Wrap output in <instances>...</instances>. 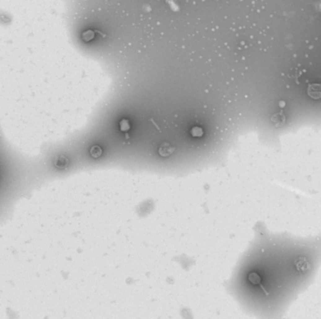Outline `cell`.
<instances>
[{
  "mask_svg": "<svg viewBox=\"0 0 321 319\" xmlns=\"http://www.w3.org/2000/svg\"><path fill=\"white\" fill-rule=\"evenodd\" d=\"M245 264L250 287L268 300L285 303L320 269L321 235L296 237L263 230Z\"/></svg>",
  "mask_w": 321,
  "mask_h": 319,
  "instance_id": "1",
  "label": "cell"
},
{
  "mask_svg": "<svg viewBox=\"0 0 321 319\" xmlns=\"http://www.w3.org/2000/svg\"><path fill=\"white\" fill-rule=\"evenodd\" d=\"M307 93L309 95V97L312 99L317 100L321 98V85L319 84H313L308 86Z\"/></svg>",
  "mask_w": 321,
  "mask_h": 319,
  "instance_id": "2",
  "label": "cell"
},
{
  "mask_svg": "<svg viewBox=\"0 0 321 319\" xmlns=\"http://www.w3.org/2000/svg\"><path fill=\"white\" fill-rule=\"evenodd\" d=\"M270 121L273 125V127L275 128H281L284 125L285 123V116L284 114L281 111V112H278V113H275L271 118H270Z\"/></svg>",
  "mask_w": 321,
  "mask_h": 319,
  "instance_id": "3",
  "label": "cell"
},
{
  "mask_svg": "<svg viewBox=\"0 0 321 319\" xmlns=\"http://www.w3.org/2000/svg\"><path fill=\"white\" fill-rule=\"evenodd\" d=\"M173 151H174V147L171 146V145L168 143H163L159 147V154L163 157L169 156L170 154L173 153Z\"/></svg>",
  "mask_w": 321,
  "mask_h": 319,
  "instance_id": "4",
  "label": "cell"
},
{
  "mask_svg": "<svg viewBox=\"0 0 321 319\" xmlns=\"http://www.w3.org/2000/svg\"><path fill=\"white\" fill-rule=\"evenodd\" d=\"M301 74V71L298 67H292L289 71H288V77L292 79H298Z\"/></svg>",
  "mask_w": 321,
  "mask_h": 319,
  "instance_id": "5",
  "label": "cell"
},
{
  "mask_svg": "<svg viewBox=\"0 0 321 319\" xmlns=\"http://www.w3.org/2000/svg\"><path fill=\"white\" fill-rule=\"evenodd\" d=\"M102 153H103V150L99 146H93L90 148V154L94 158H99L102 155Z\"/></svg>",
  "mask_w": 321,
  "mask_h": 319,
  "instance_id": "6",
  "label": "cell"
},
{
  "mask_svg": "<svg viewBox=\"0 0 321 319\" xmlns=\"http://www.w3.org/2000/svg\"><path fill=\"white\" fill-rule=\"evenodd\" d=\"M191 134L192 136H195V137H200L203 135V130H202V128L198 127V126H196L194 128H191Z\"/></svg>",
  "mask_w": 321,
  "mask_h": 319,
  "instance_id": "7",
  "label": "cell"
},
{
  "mask_svg": "<svg viewBox=\"0 0 321 319\" xmlns=\"http://www.w3.org/2000/svg\"><path fill=\"white\" fill-rule=\"evenodd\" d=\"M94 31H92V30H86V31H85L84 32V33L82 34V39H83V41H85V42H89V41H91L93 38H94Z\"/></svg>",
  "mask_w": 321,
  "mask_h": 319,
  "instance_id": "8",
  "label": "cell"
},
{
  "mask_svg": "<svg viewBox=\"0 0 321 319\" xmlns=\"http://www.w3.org/2000/svg\"><path fill=\"white\" fill-rule=\"evenodd\" d=\"M120 130L122 132H128L130 130V122L127 119H122L120 121Z\"/></svg>",
  "mask_w": 321,
  "mask_h": 319,
  "instance_id": "9",
  "label": "cell"
}]
</instances>
